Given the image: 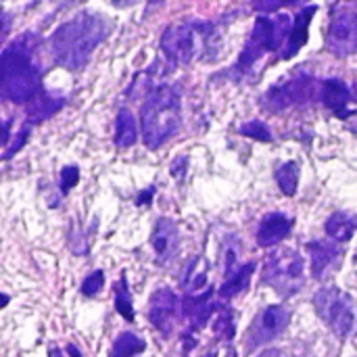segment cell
<instances>
[{
  "mask_svg": "<svg viewBox=\"0 0 357 357\" xmlns=\"http://www.w3.org/2000/svg\"><path fill=\"white\" fill-rule=\"evenodd\" d=\"M48 356H50V357H63V354H61V351H59L56 347H52V349L48 351Z\"/></svg>",
  "mask_w": 357,
  "mask_h": 357,
  "instance_id": "obj_34",
  "label": "cell"
},
{
  "mask_svg": "<svg viewBox=\"0 0 357 357\" xmlns=\"http://www.w3.org/2000/svg\"><path fill=\"white\" fill-rule=\"evenodd\" d=\"M180 312H182V301L176 297V293L172 289L163 287V289H157L151 295V301H149V322L163 337L172 335Z\"/></svg>",
  "mask_w": 357,
  "mask_h": 357,
  "instance_id": "obj_11",
  "label": "cell"
},
{
  "mask_svg": "<svg viewBox=\"0 0 357 357\" xmlns=\"http://www.w3.org/2000/svg\"><path fill=\"white\" fill-rule=\"evenodd\" d=\"M326 236L335 243H349L357 230V215L347 211L333 213L324 224Z\"/></svg>",
  "mask_w": 357,
  "mask_h": 357,
  "instance_id": "obj_19",
  "label": "cell"
},
{
  "mask_svg": "<svg viewBox=\"0 0 357 357\" xmlns=\"http://www.w3.org/2000/svg\"><path fill=\"white\" fill-rule=\"evenodd\" d=\"M316 13V6H307V8H301L295 17V23H293V31L280 52V59H293L307 42V36H310V21Z\"/></svg>",
  "mask_w": 357,
  "mask_h": 357,
  "instance_id": "obj_18",
  "label": "cell"
},
{
  "mask_svg": "<svg viewBox=\"0 0 357 357\" xmlns=\"http://www.w3.org/2000/svg\"><path fill=\"white\" fill-rule=\"evenodd\" d=\"M326 48L335 56H351L357 52V13L339 10L326 29Z\"/></svg>",
  "mask_w": 357,
  "mask_h": 357,
  "instance_id": "obj_10",
  "label": "cell"
},
{
  "mask_svg": "<svg viewBox=\"0 0 357 357\" xmlns=\"http://www.w3.org/2000/svg\"><path fill=\"white\" fill-rule=\"evenodd\" d=\"M291 322V312L284 305H268L264 307L255 320L251 322L247 337H245V347L247 351H255L264 345H268L270 341H274L276 337H280L287 326Z\"/></svg>",
  "mask_w": 357,
  "mask_h": 357,
  "instance_id": "obj_9",
  "label": "cell"
},
{
  "mask_svg": "<svg viewBox=\"0 0 357 357\" xmlns=\"http://www.w3.org/2000/svg\"><path fill=\"white\" fill-rule=\"evenodd\" d=\"M299 172H301L299 163H295V161H287L276 167L274 178H276L278 188L284 192V197H295L297 184H299Z\"/></svg>",
  "mask_w": 357,
  "mask_h": 357,
  "instance_id": "obj_23",
  "label": "cell"
},
{
  "mask_svg": "<svg viewBox=\"0 0 357 357\" xmlns=\"http://www.w3.org/2000/svg\"><path fill=\"white\" fill-rule=\"evenodd\" d=\"M178 247H180V230L176 226V222H172L167 218L157 220L153 234H151V249H153L157 264L159 266L169 264L176 257Z\"/></svg>",
  "mask_w": 357,
  "mask_h": 357,
  "instance_id": "obj_13",
  "label": "cell"
},
{
  "mask_svg": "<svg viewBox=\"0 0 357 357\" xmlns=\"http://www.w3.org/2000/svg\"><path fill=\"white\" fill-rule=\"evenodd\" d=\"M65 105V96L48 90H40L33 100L27 105V121L25 126H38L46 119H50L54 113H59Z\"/></svg>",
  "mask_w": 357,
  "mask_h": 357,
  "instance_id": "obj_17",
  "label": "cell"
},
{
  "mask_svg": "<svg viewBox=\"0 0 357 357\" xmlns=\"http://www.w3.org/2000/svg\"><path fill=\"white\" fill-rule=\"evenodd\" d=\"M67 354H69L71 357H82V354L75 349V345H67Z\"/></svg>",
  "mask_w": 357,
  "mask_h": 357,
  "instance_id": "obj_33",
  "label": "cell"
},
{
  "mask_svg": "<svg viewBox=\"0 0 357 357\" xmlns=\"http://www.w3.org/2000/svg\"><path fill=\"white\" fill-rule=\"evenodd\" d=\"M255 10H261V13H276L284 6V2H278V0H272V2H253L251 4Z\"/></svg>",
  "mask_w": 357,
  "mask_h": 357,
  "instance_id": "obj_31",
  "label": "cell"
},
{
  "mask_svg": "<svg viewBox=\"0 0 357 357\" xmlns=\"http://www.w3.org/2000/svg\"><path fill=\"white\" fill-rule=\"evenodd\" d=\"M314 278L322 280L331 270H337L343 259V249L335 241H312L307 243Z\"/></svg>",
  "mask_w": 357,
  "mask_h": 357,
  "instance_id": "obj_15",
  "label": "cell"
},
{
  "mask_svg": "<svg viewBox=\"0 0 357 357\" xmlns=\"http://www.w3.org/2000/svg\"><path fill=\"white\" fill-rule=\"evenodd\" d=\"M318 94H320V82H316L310 75H299L272 86L261 96V107L270 113H282L291 107L307 102Z\"/></svg>",
  "mask_w": 357,
  "mask_h": 357,
  "instance_id": "obj_8",
  "label": "cell"
},
{
  "mask_svg": "<svg viewBox=\"0 0 357 357\" xmlns=\"http://www.w3.org/2000/svg\"><path fill=\"white\" fill-rule=\"evenodd\" d=\"M293 19L287 13H278L276 17L259 15L253 23L251 36L238 56L236 71L245 73L249 71L264 54L274 52L278 48H284L291 31H293Z\"/></svg>",
  "mask_w": 357,
  "mask_h": 357,
  "instance_id": "obj_5",
  "label": "cell"
},
{
  "mask_svg": "<svg viewBox=\"0 0 357 357\" xmlns=\"http://www.w3.org/2000/svg\"><path fill=\"white\" fill-rule=\"evenodd\" d=\"M220 305L213 301V291L209 289L203 295H184L182 299V316L188 320V331H201L211 316H218Z\"/></svg>",
  "mask_w": 357,
  "mask_h": 357,
  "instance_id": "obj_14",
  "label": "cell"
},
{
  "mask_svg": "<svg viewBox=\"0 0 357 357\" xmlns=\"http://www.w3.org/2000/svg\"><path fill=\"white\" fill-rule=\"evenodd\" d=\"M253 272H255V264H253V261L243 264L234 274H230V276L224 278V282H222L218 295H220L222 299H232V297H236L238 293H243V291L249 287V280H251Z\"/></svg>",
  "mask_w": 357,
  "mask_h": 357,
  "instance_id": "obj_21",
  "label": "cell"
},
{
  "mask_svg": "<svg viewBox=\"0 0 357 357\" xmlns=\"http://www.w3.org/2000/svg\"><path fill=\"white\" fill-rule=\"evenodd\" d=\"M205 261L203 259H199V257H195V259H190V264L186 266V272H184V276H182V280H180V284H182V289L186 291V295H203V293H207V291H203L205 287H207V268L203 266Z\"/></svg>",
  "mask_w": 357,
  "mask_h": 357,
  "instance_id": "obj_22",
  "label": "cell"
},
{
  "mask_svg": "<svg viewBox=\"0 0 357 357\" xmlns=\"http://www.w3.org/2000/svg\"><path fill=\"white\" fill-rule=\"evenodd\" d=\"M291 230H293V220L282 213V211H272L268 213L261 222H259V228H257V245L268 249V247H276L280 245L284 238L291 236Z\"/></svg>",
  "mask_w": 357,
  "mask_h": 357,
  "instance_id": "obj_16",
  "label": "cell"
},
{
  "mask_svg": "<svg viewBox=\"0 0 357 357\" xmlns=\"http://www.w3.org/2000/svg\"><path fill=\"white\" fill-rule=\"evenodd\" d=\"M136 140H138V123H136V117H134L132 111L121 109L117 113V119H115V136H113V142L119 149H130V146L136 144Z\"/></svg>",
  "mask_w": 357,
  "mask_h": 357,
  "instance_id": "obj_20",
  "label": "cell"
},
{
  "mask_svg": "<svg viewBox=\"0 0 357 357\" xmlns=\"http://www.w3.org/2000/svg\"><path fill=\"white\" fill-rule=\"evenodd\" d=\"M115 310L128 322L134 320V305H132V295H130V287H128L126 276H121L119 282L115 284Z\"/></svg>",
  "mask_w": 357,
  "mask_h": 357,
  "instance_id": "obj_25",
  "label": "cell"
},
{
  "mask_svg": "<svg viewBox=\"0 0 357 357\" xmlns=\"http://www.w3.org/2000/svg\"><path fill=\"white\" fill-rule=\"evenodd\" d=\"M38 36L33 31H25L15 38L8 46H4L0 56L2 69V96L15 105H29L33 96L40 92L42 69L36 61Z\"/></svg>",
  "mask_w": 357,
  "mask_h": 357,
  "instance_id": "obj_2",
  "label": "cell"
},
{
  "mask_svg": "<svg viewBox=\"0 0 357 357\" xmlns=\"http://www.w3.org/2000/svg\"><path fill=\"white\" fill-rule=\"evenodd\" d=\"M182 123V98L180 92L161 84L146 94L140 109V132L149 149H159L163 142L174 138Z\"/></svg>",
  "mask_w": 357,
  "mask_h": 357,
  "instance_id": "obj_3",
  "label": "cell"
},
{
  "mask_svg": "<svg viewBox=\"0 0 357 357\" xmlns=\"http://www.w3.org/2000/svg\"><path fill=\"white\" fill-rule=\"evenodd\" d=\"M261 282L276 291L280 297H293L305 282V259L289 247L272 251L261 270Z\"/></svg>",
  "mask_w": 357,
  "mask_h": 357,
  "instance_id": "obj_6",
  "label": "cell"
},
{
  "mask_svg": "<svg viewBox=\"0 0 357 357\" xmlns=\"http://www.w3.org/2000/svg\"><path fill=\"white\" fill-rule=\"evenodd\" d=\"M109 23L94 10H84L65 21L50 36L52 59L71 71L86 67L94 48L107 38Z\"/></svg>",
  "mask_w": 357,
  "mask_h": 357,
  "instance_id": "obj_1",
  "label": "cell"
},
{
  "mask_svg": "<svg viewBox=\"0 0 357 357\" xmlns=\"http://www.w3.org/2000/svg\"><path fill=\"white\" fill-rule=\"evenodd\" d=\"M234 328L236 326H234V314H232V310H228V307L220 310L218 316H215V320H213V333H215V337H220L224 341H230L234 337Z\"/></svg>",
  "mask_w": 357,
  "mask_h": 357,
  "instance_id": "obj_26",
  "label": "cell"
},
{
  "mask_svg": "<svg viewBox=\"0 0 357 357\" xmlns=\"http://www.w3.org/2000/svg\"><path fill=\"white\" fill-rule=\"evenodd\" d=\"M79 180V169L75 165H67L61 169V190L63 192H69Z\"/></svg>",
  "mask_w": 357,
  "mask_h": 357,
  "instance_id": "obj_29",
  "label": "cell"
},
{
  "mask_svg": "<svg viewBox=\"0 0 357 357\" xmlns=\"http://www.w3.org/2000/svg\"><path fill=\"white\" fill-rule=\"evenodd\" d=\"M257 357H293L291 354L282 351V349H268V351H261Z\"/></svg>",
  "mask_w": 357,
  "mask_h": 357,
  "instance_id": "obj_32",
  "label": "cell"
},
{
  "mask_svg": "<svg viewBox=\"0 0 357 357\" xmlns=\"http://www.w3.org/2000/svg\"><path fill=\"white\" fill-rule=\"evenodd\" d=\"M351 90H354V100H356V107H357V82L351 86Z\"/></svg>",
  "mask_w": 357,
  "mask_h": 357,
  "instance_id": "obj_35",
  "label": "cell"
},
{
  "mask_svg": "<svg viewBox=\"0 0 357 357\" xmlns=\"http://www.w3.org/2000/svg\"><path fill=\"white\" fill-rule=\"evenodd\" d=\"M318 98L322 105L333 111L339 119H347L354 115V90L339 77H326L320 82V94Z\"/></svg>",
  "mask_w": 357,
  "mask_h": 357,
  "instance_id": "obj_12",
  "label": "cell"
},
{
  "mask_svg": "<svg viewBox=\"0 0 357 357\" xmlns=\"http://www.w3.org/2000/svg\"><path fill=\"white\" fill-rule=\"evenodd\" d=\"M27 138H29V126H23V128L19 130V134L15 136L13 144L4 151V159H10L17 151H21V149H23V144L27 142Z\"/></svg>",
  "mask_w": 357,
  "mask_h": 357,
  "instance_id": "obj_30",
  "label": "cell"
},
{
  "mask_svg": "<svg viewBox=\"0 0 357 357\" xmlns=\"http://www.w3.org/2000/svg\"><path fill=\"white\" fill-rule=\"evenodd\" d=\"M314 307L320 320L341 339H347L356 328V305L347 293L337 287H322L314 295Z\"/></svg>",
  "mask_w": 357,
  "mask_h": 357,
  "instance_id": "obj_7",
  "label": "cell"
},
{
  "mask_svg": "<svg viewBox=\"0 0 357 357\" xmlns=\"http://www.w3.org/2000/svg\"><path fill=\"white\" fill-rule=\"evenodd\" d=\"M144 349H146V343L138 335H134V333H121L115 339L109 357H134L140 356Z\"/></svg>",
  "mask_w": 357,
  "mask_h": 357,
  "instance_id": "obj_24",
  "label": "cell"
},
{
  "mask_svg": "<svg viewBox=\"0 0 357 357\" xmlns=\"http://www.w3.org/2000/svg\"><path fill=\"white\" fill-rule=\"evenodd\" d=\"M102 287H105V274L100 270H96V272L88 274L84 278V282H82V295L84 297H96L102 291Z\"/></svg>",
  "mask_w": 357,
  "mask_h": 357,
  "instance_id": "obj_28",
  "label": "cell"
},
{
  "mask_svg": "<svg viewBox=\"0 0 357 357\" xmlns=\"http://www.w3.org/2000/svg\"><path fill=\"white\" fill-rule=\"evenodd\" d=\"M213 36L215 31L211 23L205 21L176 23L161 33L159 48L169 69H178L203 56V52L211 48Z\"/></svg>",
  "mask_w": 357,
  "mask_h": 357,
  "instance_id": "obj_4",
  "label": "cell"
},
{
  "mask_svg": "<svg viewBox=\"0 0 357 357\" xmlns=\"http://www.w3.org/2000/svg\"><path fill=\"white\" fill-rule=\"evenodd\" d=\"M241 134L247 136V138L261 140V142H272V134H270L268 126L261 123V121H249V123L241 126Z\"/></svg>",
  "mask_w": 357,
  "mask_h": 357,
  "instance_id": "obj_27",
  "label": "cell"
}]
</instances>
